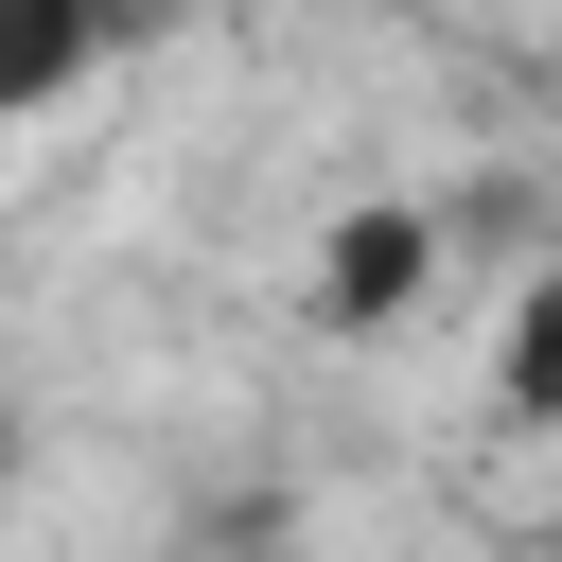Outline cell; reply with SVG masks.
Masks as SVG:
<instances>
[{
    "instance_id": "6da1fadb",
    "label": "cell",
    "mask_w": 562,
    "mask_h": 562,
    "mask_svg": "<svg viewBox=\"0 0 562 562\" xmlns=\"http://www.w3.org/2000/svg\"><path fill=\"white\" fill-rule=\"evenodd\" d=\"M422 299H439V211H422V193H369V211H334V228H316V263H299V316H316L334 351L404 334Z\"/></svg>"
},
{
    "instance_id": "7a4b0ae2",
    "label": "cell",
    "mask_w": 562,
    "mask_h": 562,
    "mask_svg": "<svg viewBox=\"0 0 562 562\" xmlns=\"http://www.w3.org/2000/svg\"><path fill=\"white\" fill-rule=\"evenodd\" d=\"M193 0H0V123H35V105H70L88 70H123L140 35H176Z\"/></svg>"
},
{
    "instance_id": "3957f363",
    "label": "cell",
    "mask_w": 562,
    "mask_h": 562,
    "mask_svg": "<svg viewBox=\"0 0 562 562\" xmlns=\"http://www.w3.org/2000/svg\"><path fill=\"white\" fill-rule=\"evenodd\" d=\"M492 422L562 439V263H544V281H509V316H492Z\"/></svg>"
},
{
    "instance_id": "277c9868",
    "label": "cell",
    "mask_w": 562,
    "mask_h": 562,
    "mask_svg": "<svg viewBox=\"0 0 562 562\" xmlns=\"http://www.w3.org/2000/svg\"><path fill=\"white\" fill-rule=\"evenodd\" d=\"M492 562H562V527H509V544H492Z\"/></svg>"
}]
</instances>
